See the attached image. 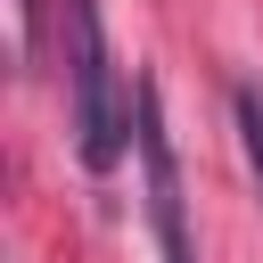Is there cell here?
<instances>
[{"label": "cell", "mask_w": 263, "mask_h": 263, "mask_svg": "<svg viewBox=\"0 0 263 263\" xmlns=\"http://www.w3.org/2000/svg\"><path fill=\"white\" fill-rule=\"evenodd\" d=\"M66 99H74V156L90 173H115L132 107H123V82H115V58H107L99 0H66Z\"/></svg>", "instance_id": "1"}, {"label": "cell", "mask_w": 263, "mask_h": 263, "mask_svg": "<svg viewBox=\"0 0 263 263\" xmlns=\"http://www.w3.org/2000/svg\"><path fill=\"white\" fill-rule=\"evenodd\" d=\"M132 148H140V181H148V230H156V255H164V263H197V247H189V205H181V164H173V140H164L156 82L132 90Z\"/></svg>", "instance_id": "2"}, {"label": "cell", "mask_w": 263, "mask_h": 263, "mask_svg": "<svg viewBox=\"0 0 263 263\" xmlns=\"http://www.w3.org/2000/svg\"><path fill=\"white\" fill-rule=\"evenodd\" d=\"M238 148H247V164H255V181H263V82H238Z\"/></svg>", "instance_id": "3"}, {"label": "cell", "mask_w": 263, "mask_h": 263, "mask_svg": "<svg viewBox=\"0 0 263 263\" xmlns=\"http://www.w3.org/2000/svg\"><path fill=\"white\" fill-rule=\"evenodd\" d=\"M41 41H49V0H16V58L33 66Z\"/></svg>", "instance_id": "4"}]
</instances>
